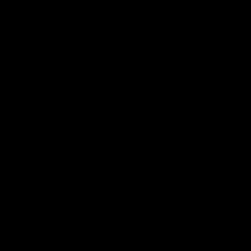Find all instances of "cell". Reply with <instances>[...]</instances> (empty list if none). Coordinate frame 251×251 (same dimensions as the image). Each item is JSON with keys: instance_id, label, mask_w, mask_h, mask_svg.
Listing matches in <instances>:
<instances>
[]
</instances>
